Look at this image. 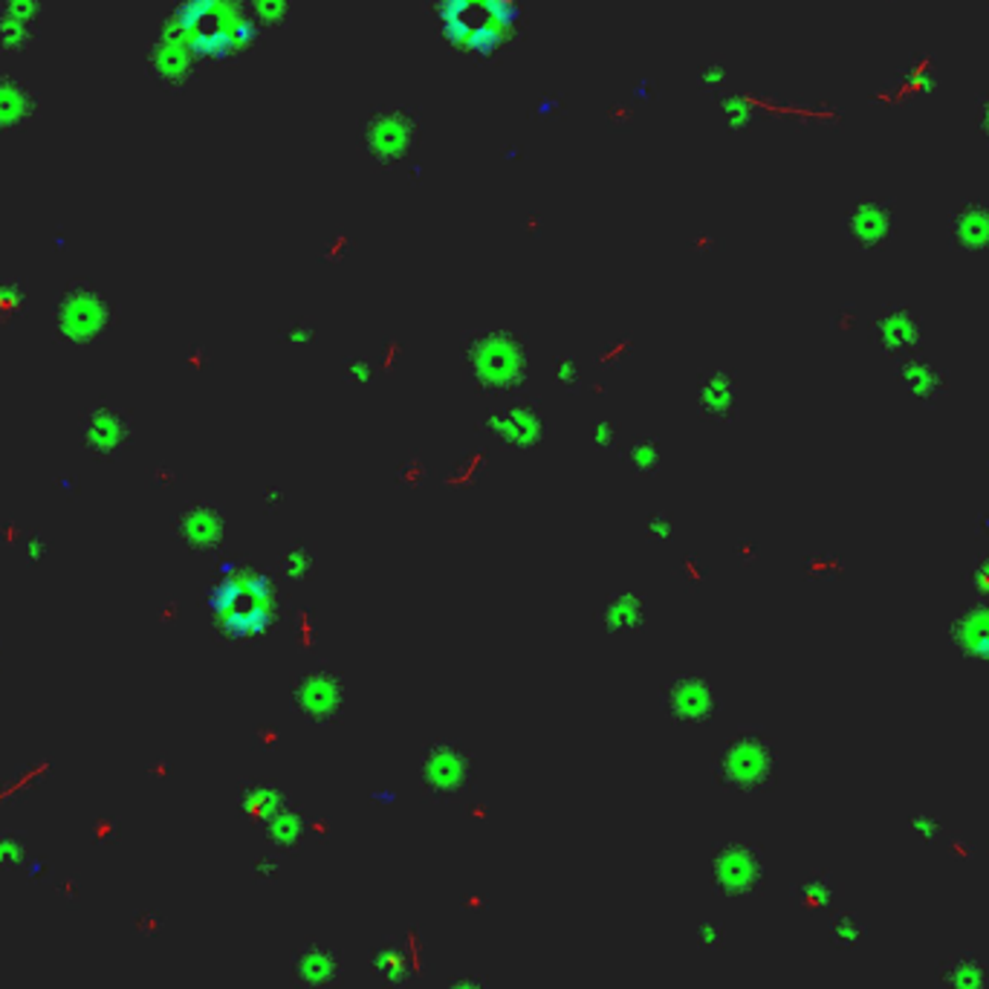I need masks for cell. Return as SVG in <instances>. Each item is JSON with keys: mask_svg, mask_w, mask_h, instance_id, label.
<instances>
[{"mask_svg": "<svg viewBox=\"0 0 989 989\" xmlns=\"http://www.w3.org/2000/svg\"><path fill=\"white\" fill-rule=\"evenodd\" d=\"M342 975H344V964H342V955H339L335 949L310 943V947H302L293 955V978L302 984V987H310V989L333 987V984L342 981Z\"/></svg>", "mask_w": 989, "mask_h": 989, "instance_id": "8", "label": "cell"}, {"mask_svg": "<svg viewBox=\"0 0 989 989\" xmlns=\"http://www.w3.org/2000/svg\"><path fill=\"white\" fill-rule=\"evenodd\" d=\"M952 975H958V978H961V984H955L952 989H981L984 975H981V969H978V966L973 964V961H961V964H958L955 969H952Z\"/></svg>", "mask_w": 989, "mask_h": 989, "instance_id": "21", "label": "cell"}, {"mask_svg": "<svg viewBox=\"0 0 989 989\" xmlns=\"http://www.w3.org/2000/svg\"><path fill=\"white\" fill-rule=\"evenodd\" d=\"M186 64H189V61H186V52L174 50V47H163L154 59V67L163 81H177V78L186 73Z\"/></svg>", "mask_w": 989, "mask_h": 989, "instance_id": "18", "label": "cell"}, {"mask_svg": "<svg viewBox=\"0 0 989 989\" xmlns=\"http://www.w3.org/2000/svg\"><path fill=\"white\" fill-rule=\"evenodd\" d=\"M284 804V793L276 790L272 784H252V787H246L241 796L243 813H246L252 822H269Z\"/></svg>", "mask_w": 989, "mask_h": 989, "instance_id": "16", "label": "cell"}, {"mask_svg": "<svg viewBox=\"0 0 989 989\" xmlns=\"http://www.w3.org/2000/svg\"><path fill=\"white\" fill-rule=\"evenodd\" d=\"M87 446L99 452V455H113L125 446L128 440V422L119 411H113L107 405H99L90 417H87Z\"/></svg>", "mask_w": 989, "mask_h": 989, "instance_id": "9", "label": "cell"}, {"mask_svg": "<svg viewBox=\"0 0 989 989\" xmlns=\"http://www.w3.org/2000/svg\"><path fill=\"white\" fill-rule=\"evenodd\" d=\"M631 460L637 464V469L648 472V469H651V466L657 464V446H655V443H643L639 448H634V455H631Z\"/></svg>", "mask_w": 989, "mask_h": 989, "instance_id": "22", "label": "cell"}, {"mask_svg": "<svg viewBox=\"0 0 989 989\" xmlns=\"http://www.w3.org/2000/svg\"><path fill=\"white\" fill-rule=\"evenodd\" d=\"M498 422V434L512 446H533L542 438V417L533 411V408H516V411H507L495 417Z\"/></svg>", "mask_w": 989, "mask_h": 989, "instance_id": "14", "label": "cell"}, {"mask_svg": "<svg viewBox=\"0 0 989 989\" xmlns=\"http://www.w3.org/2000/svg\"><path fill=\"white\" fill-rule=\"evenodd\" d=\"M420 782L434 799H455L472 782V756L457 744H431L420 761Z\"/></svg>", "mask_w": 989, "mask_h": 989, "instance_id": "3", "label": "cell"}, {"mask_svg": "<svg viewBox=\"0 0 989 989\" xmlns=\"http://www.w3.org/2000/svg\"><path fill=\"white\" fill-rule=\"evenodd\" d=\"M639 620H643V608H639V599H634V596H620V599H613V603L608 605V611H605V625L613 631L637 629Z\"/></svg>", "mask_w": 989, "mask_h": 989, "instance_id": "17", "label": "cell"}, {"mask_svg": "<svg viewBox=\"0 0 989 989\" xmlns=\"http://www.w3.org/2000/svg\"><path fill=\"white\" fill-rule=\"evenodd\" d=\"M293 703L302 718L313 723L339 721L344 706L342 680L330 671H310L293 688Z\"/></svg>", "mask_w": 989, "mask_h": 989, "instance_id": "6", "label": "cell"}, {"mask_svg": "<svg viewBox=\"0 0 989 989\" xmlns=\"http://www.w3.org/2000/svg\"><path fill=\"white\" fill-rule=\"evenodd\" d=\"M469 368L474 382L490 394H507L524 382L527 353L516 335L490 330L472 335L469 342Z\"/></svg>", "mask_w": 989, "mask_h": 989, "instance_id": "1", "label": "cell"}, {"mask_svg": "<svg viewBox=\"0 0 989 989\" xmlns=\"http://www.w3.org/2000/svg\"><path fill=\"white\" fill-rule=\"evenodd\" d=\"M35 12H38V0H7V12L0 17V41L7 50L26 47Z\"/></svg>", "mask_w": 989, "mask_h": 989, "instance_id": "13", "label": "cell"}, {"mask_svg": "<svg viewBox=\"0 0 989 989\" xmlns=\"http://www.w3.org/2000/svg\"><path fill=\"white\" fill-rule=\"evenodd\" d=\"M284 568H287V573L295 579L307 576V573L313 570V556L304 550V547H295V550H290V556L284 559Z\"/></svg>", "mask_w": 989, "mask_h": 989, "instance_id": "20", "label": "cell"}, {"mask_svg": "<svg viewBox=\"0 0 989 989\" xmlns=\"http://www.w3.org/2000/svg\"><path fill=\"white\" fill-rule=\"evenodd\" d=\"M761 877H764V865L747 845H726L712 862L714 888L726 897L752 895L761 886Z\"/></svg>", "mask_w": 989, "mask_h": 989, "instance_id": "5", "label": "cell"}, {"mask_svg": "<svg viewBox=\"0 0 989 989\" xmlns=\"http://www.w3.org/2000/svg\"><path fill=\"white\" fill-rule=\"evenodd\" d=\"M448 989H486L483 978H474V975H466V978H457L455 984Z\"/></svg>", "mask_w": 989, "mask_h": 989, "instance_id": "24", "label": "cell"}, {"mask_svg": "<svg viewBox=\"0 0 989 989\" xmlns=\"http://www.w3.org/2000/svg\"><path fill=\"white\" fill-rule=\"evenodd\" d=\"M107 319H111L107 302L90 287H73L61 302L59 328L73 342H90L96 335H102Z\"/></svg>", "mask_w": 989, "mask_h": 989, "instance_id": "4", "label": "cell"}, {"mask_svg": "<svg viewBox=\"0 0 989 989\" xmlns=\"http://www.w3.org/2000/svg\"><path fill=\"white\" fill-rule=\"evenodd\" d=\"M33 116V96L24 85L0 76V128H17Z\"/></svg>", "mask_w": 989, "mask_h": 989, "instance_id": "15", "label": "cell"}, {"mask_svg": "<svg viewBox=\"0 0 989 989\" xmlns=\"http://www.w3.org/2000/svg\"><path fill=\"white\" fill-rule=\"evenodd\" d=\"M414 966L417 964L408 958V949L400 947V943H382L370 955V969L388 987H405V984L411 981Z\"/></svg>", "mask_w": 989, "mask_h": 989, "instance_id": "11", "label": "cell"}, {"mask_svg": "<svg viewBox=\"0 0 989 989\" xmlns=\"http://www.w3.org/2000/svg\"><path fill=\"white\" fill-rule=\"evenodd\" d=\"M307 827L310 825H307V819H304L302 810L293 808V804L287 801L284 808L278 810L276 816L267 822L269 842L276 845L278 851L295 853L304 845V839H307Z\"/></svg>", "mask_w": 989, "mask_h": 989, "instance_id": "12", "label": "cell"}, {"mask_svg": "<svg viewBox=\"0 0 989 989\" xmlns=\"http://www.w3.org/2000/svg\"><path fill=\"white\" fill-rule=\"evenodd\" d=\"M770 773H773L770 747L752 735H740L732 740L718 761V778L723 787H732V790H758L770 782Z\"/></svg>", "mask_w": 989, "mask_h": 989, "instance_id": "2", "label": "cell"}, {"mask_svg": "<svg viewBox=\"0 0 989 989\" xmlns=\"http://www.w3.org/2000/svg\"><path fill=\"white\" fill-rule=\"evenodd\" d=\"M182 538L189 542V547L194 550H212L224 538V521L220 512H215L212 507H191L180 521Z\"/></svg>", "mask_w": 989, "mask_h": 989, "instance_id": "10", "label": "cell"}, {"mask_svg": "<svg viewBox=\"0 0 989 989\" xmlns=\"http://www.w3.org/2000/svg\"><path fill=\"white\" fill-rule=\"evenodd\" d=\"M24 310V290L17 284H0V325Z\"/></svg>", "mask_w": 989, "mask_h": 989, "instance_id": "19", "label": "cell"}, {"mask_svg": "<svg viewBox=\"0 0 989 989\" xmlns=\"http://www.w3.org/2000/svg\"><path fill=\"white\" fill-rule=\"evenodd\" d=\"M662 706H665V712L671 714V721L695 726V723H703L712 718L714 695L703 677L677 674V677L665 686V692H662Z\"/></svg>", "mask_w": 989, "mask_h": 989, "instance_id": "7", "label": "cell"}, {"mask_svg": "<svg viewBox=\"0 0 989 989\" xmlns=\"http://www.w3.org/2000/svg\"><path fill=\"white\" fill-rule=\"evenodd\" d=\"M718 940H721V931L714 929L712 923H703V929H700V943L709 949L718 947Z\"/></svg>", "mask_w": 989, "mask_h": 989, "instance_id": "23", "label": "cell"}]
</instances>
